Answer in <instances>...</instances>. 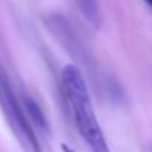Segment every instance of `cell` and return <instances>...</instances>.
I'll return each mask as SVG.
<instances>
[{"label": "cell", "mask_w": 152, "mask_h": 152, "mask_svg": "<svg viewBox=\"0 0 152 152\" xmlns=\"http://www.w3.org/2000/svg\"><path fill=\"white\" fill-rule=\"evenodd\" d=\"M62 86L74 112L77 129L89 149L92 152H111L101 124L95 115L89 89L77 66L66 65L62 69Z\"/></svg>", "instance_id": "obj_1"}, {"label": "cell", "mask_w": 152, "mask_h": 152, "mask_svg": "<svg viewBox=\"0 0 152 152\" xmlns=\"http://www.w3.org/2000/svg\"><path fill=\"white\" fill-rule=\"evenodd\" d=\"M0 92L3 95L4 102H6V106H7L10 118L13 120V123H15L21 137L28 145L30 151L42 152L40 145L37 142V137H36V133L33 130V126H31V123H30V120L27 117V112L19 105L18 99L15 98V93L12 92V87H10V84H9V81H7V78L4 75H1V80H0Z\"/></svg>", "instance_id": "obj_2"}, {"label": "cell", "mask_w": 152, "mask_h": 152, "mask_svg": "<svg viewBox=\"0 0 152 152\" xmlns=\"http://www.w3.org/2000/svg\"><path fill=\"white\" fill-rule=\"evenodd\" d=\"M24 109L27 112V117H28L30 123L34 124L37 127V130H40L43 133H48L49 124H48V120H46L42 108L37 105V102H34L30 96H25L24 98Z\"/></svg>", "instance_id": "obj_3"}, {"label": "cell", "mask_w": 152, "mask_h": 152, "mask_svg": "<svg viewBox=\"0 0 152 152\" xmlns=\"http://www.w3.org/2000/svg\"><path fill=\"white\" fill-rule=\"evenodd\" d=\"M77 4L92 25L98 27L101 24V10L98 0H77Z\"/></svg>", "instance_id": "obj_4"}, {"label": "cell", "mask_w": 152, "mask_h": 152, "mask_svg": "<svg viewBox=\"0 0 152 152\" xmlns=\"http://www.w3.org/2000/svg\"><path fill=\"white\" fill-rule=\"evenodd\" d=\"M62 151L64 152H75L74 149H71L69 146H66V145H62Z\"/></svg>", "instance_id": "obj_5"}, {"label": "cell", "mask_w": 152, "mask_h": 152, "mask_svg": "<svg viewBox=\"0 0 152 152\" xmlns=\"http://www.w3.org/2000/svg\"><path fill=\"white\" fill-rule=\"evenodd\" d=\"M143 1H145L146 4H149V6H151V7H152V0H143Z\"/></svg>", "instance_id": "obj_6"}, {"label": "cell", "mask_w": 152, "mask_h": 152, "mask_svg": "<svg viewBox=\"0 0 152 152\" xmlns=\"http://www.w3.org/2000/svg\"><path fill=\"white\" fill-rule=\"evenodd\" d=\"M0 96H1V92H0Z\"/></svg>", "instance_id": "obj_7"}]
</instances>
